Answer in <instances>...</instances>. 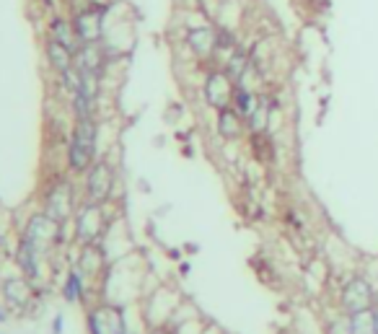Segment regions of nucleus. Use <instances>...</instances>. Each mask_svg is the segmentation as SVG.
I'll return each instance as SVG.
<instances>
[{"mask_svg": "<svg viewBox=\"0 0 378 334\" xmlns=\"http://www.w3.org/2000/svg\"><path fill=\"white\" fill-rule=\"evenodd\" d=\"M44 36L52 39V42L63 44L73 55H78L80 50V39L75 34V26H73V19L68 11H58V14H52L47 21H44Z\"/></svg>", "mask_w": 378, "mask_h": 334, "instance_id": "16", "label": "nucleus"}, {"mask_svg": "<svg viewBox=\"0 0 378 334\" xmlns=\"http://www.w3.org/2000/svg\"><path fill=\"white\" fill-rule=\"evenodd\" d=\"M257 104H259V91H254V88H246V85L236 83L233 101H231V107H233L236 112L241 114L243 122H246V117H249V114L257 109Z\"/></svg>", "mask_w": 378, "mask_h": 334, "instance_id": "23", "label": "nucleus"}, {"mask_svg": "<svg viewBox=\"0 0 378 334\" xmlns=\"http://www.w3.org/2000/svg\"><path fill=\"white\" fill-rule=\"evenodd\" d=\"M249 142L251 158L262 166H270L275 161V135L272 132H249L246 135Z\"/></svg>", "mask_w": 378, "mask_h": 334, "instance_id": "22", "label": "nucleus"}, {"mask_svg": "<svg viewBox=\"0 0 378 334\" xmlns=\"http://www.w3.org/2000/svg\"><path fill=\"white\" fill-rule=\"evenodd\" d=\"M83 311H86V334H132L127 306L96 301Z\"/></svg>", "mask_w": 378, "mask_h": 334, "instance_id": "11", "label": "nucleus"}, {"mask_svg": "<svg viewBox=\"0 0 378 334\" xmlns=\"http://www.w3.org/2000/svg\"><path fill=\"white\" fill-rule=\"evenodd\" d=\"M70 19L80 44L101 42V34H104V6H93V8H86V11H78Z\"/></svg>", "mask_w": 378, "mask_h": 334, "instance_id": "19", "label": "nucleus"}, {"mask_svg": "<svg viewBox=\"0 0 378 334\" xmlns=\"http://www.w3.org/2000/svg\"><path fill=\"white\" fill-rule=\"evenodd\" d=\"M145 334H174L172 327H150Z\"/></svg>", "mask_w": 378, "mask_h": 334, "instance_id": "28", "label": "nucleus"}, {"mask_svg": "<svg viewBox=\"0 0 378 334\" xmlns=\"http://www.w3.org/2000/svg\"><path fill=\"white\" fill-rule=\"evenodd\" d=\"M378 303V285L363 270H352L337 283V311L360 313Z\"/></svg>", "mask_w": 378, "mask_h": 334, "instance_id": "5", "label": "nucleus"}, {"mask_svg": "<svg viewBox=\"0 0 378 334\" xmlns=\"http://www.w3.org/2000/svg\"><path fill=\"white\" fill-rule=\"evenodd\" d=\"M80 202H83V194H80V184L75 182V177H70L68 171H60L58 177H52L50 184L42 189L39 210H44L50 218L60 223H70Z\"/></svg>", "mask_w": 378, "mask_h": 334, "instance_id": "3", "label": "nucleus"}, {"mask_svg": "<svg viewBox=\"0 0 378 334\" xmlns=\"http://www.w3.org/2000/svg\"><path fill=\"white\" fill-rule=\"evenodd\" d=\"M101 249H104V254H107L109 262L125 259V256L135 254L137 251L135 239H132V234H130L127 221L122 218V213L117 215L115 221L109 223L107 234H104V239H101Z\"/></svg>", "mask_w": 378, "mask_h": 334, "instance_id": "14", "label": "nucleus"}, {"mask_svg": "<svg viewBox=\"0 0 378 334\" xmlns=\"http://www.w3.org/2000/svg\"><path fill=\"white\" fill-rule=\"evenodd\" d=\"M14 264L23 278H29L31 283L39 285V288H42V285L55 275V270H58V262L50 259L47 254H42V251L36 249L29 239H23L21 234L16 236Z\"/></svg>", "mask_w": 378, "mask_h": 334, "instance_id": "8", "label": "nucleus"}, {"mask_svg": "<svg viewBox=\"0 0 378 334\" xmlns=\"http://www.w3.org/2000/svg\"><path fill=\"white\" fill-rule=\"evenodd\" d=\"M177 42L182 50H187L189 60H194V63L210 65L218 60V26L210 19L184 28Z\"/></svg>", "mask_w": 378, "mask_h": 334, "instance_id": "9", "label": "nucleus"}, {"mask_svg": "<svg viewBox=\"0 0 378 334\" xmlns=\"http://www.w3.org/2000/svg\"><path fill=\"white\" fill-rule=\"evenodd\" d=\"M184 296L179 293L177 285L172 283H156L140 298V311H143L145 327H169L174 311L182 306Z\"/></svg>", "mask_w": 378, "mask_h": 334, "instance_id": "7", "label": "nucleus"}, {"mask_svg": "<svg viewBox=\"0 0 378 334\" xmlns=\"http://www.w3.org/2000/svg\"><path fill=\"white\" fill-rule=\"evenodd\" d=\"M39 293H42V288L31 283L29 278H23L21 272H11V275L0 280V298L19 316H23V313H29L34 308Z\"/></svg>", "mask_w": 378, "mask_h": 334, "instance_id": "12", "label": "nucleus"}, {"mask_svg": "<svg viewBox=\"0 0 378 334\" xmlns=\"http://www.w3.org/2000/svg\"><path fill=\"white\" fill-rule=\"evenodd\" d=\"M75 267H78V270L86 275L88 283L96 285V291H99V283L109 267V259H107V254H104V249H101V244H91V246H80L78 244Z\"/></svg>", "mask_w": 378, "mask_h": 334, "instance_id": "17", "label": "nucleus"}, {"mask_svg": "<svg viewBox=\"0 0 378 334\" xmlns=\"http://www.w3.org/2000/svg\"><path fill=\"white\" fill-rule=\"evenodd\" d=\"M233 88H236L233 78L223 71V65H218V63L202 65L200 99L207 109L218 112V109H223V107H231V101H233Z\"/></svg>", "mask_w": 378, "mask_h": 334, "instance_id": "10", "label": "nucleus"}, {"mask_svg": "<svg viewBox=\"0 0 378 334\" xmlns=\"http://www.w3.org/2000/svg\"><path fill=\"white\" fill-rule=\"evenodd\" d=\"M347 334H376V319H373V311L350 313Z\"/></svg>", "mask_w": 378, "mask_h": 334, "instance_id": "24", "label": "nucleus"}, {"mask_svg": "<svg viewBox=\"0 0 378 334\" xmlns=\"http://www.w3.org/2000/svg\"><path fill=\"white\" fill-rule=\"evenodd\" d=\"M205 334H226V332H223V329L218 327V324H213V321H210V327L205 329Z\"/></svg>", "mask_w": 378, "mask_h": 334, "instance_id": "29", "label": "nucleus"}, {"mask_svg": "<svg viewBox=\"0 0 378 334\" xmlns=\"http://www.w3.org/2000/svg\"><path fill=\"white\" fill-rule=\"evenodd\" d=\"M117 187H120V169L109 156L99 158L91 169L80 177V194L86 202H99V205H109L117 202Z\"/></svg>", "mask_w": 378, "mask_h": 334, "instance_id": "6", "label": "nucleus"}, {"mask_svg": "<svg viewBox=\"0 0 378 334\" xmlns=\"http://www.w3.org/2000/svg\"><path fill=\"white\" fill-rule=\"evenodd\" d=\"M60 296H63L65 303H70V306H83V308H88L91 303L99 301V291H96V285L88 283L86 275H83L75 264L63 272Z\"/></svg>", "mask_w": 378, "mask_h": 334, "instance_id": "13", "label": "nucleus"}, {"mask_svg": "<svg viewBox=\"0 0 378 334\" xmlns=\"http://www.w3.org/2000/svg\"><path fill=\"white\" fill-rule=\"evenodd\" d=\"M107 52L99 42L93 44H80L78 55H75V68L78 71H91V73H104L107 68Z\"/></svg>", "mask_w": 378, "mask_h": 334, "instance_id": "21", "label": "nucleus"}, {"mask_svg": "<svg viewBox=\"0 0 378 334\" xmlns=\"http://www.w3.org/2000/svg\"><path fill=\"white\" fill-rule=\"evenodd\" d=\"M101 120L88 117V120H73L70 132L65 137V153H63V171L70 177L80 179L101 158L99 145Z\"/></svg>", "mask_w": 378, "mask_h": 334, "instance_id": "2", "label": "nucleus"}, {"mask_svg": "<svg viewBox=\"0 0 378 334\" xmlns=\"http://www.w3.org/2000/svg\"><path fill=\"white\" fill-rule=\"evenodd\" d=\"M42 55H44V65H47V71L52 75H63V73L75 68V55L68 47H63V44L47 39V36L42 39Z\"/></svg>", "mask_w": 378, "mask_h": 334, "instance_id": "20", "label": "nucleus"}, {"mask_svg": "<svg viewBox=\"0 0 378 334\" xmlns=\"http://www.w3.org/2000/svg\"><path fill=\"white\" fill-rule=\"evenodd\" d=\"M11 308L6 306V303H3V301H0V324H6V321H11Z\"/></svg>", "mask_w": 378, "mask_h": 334, "instance_id": "27", "label": "nucleus"}, {"mask_svg": "<svg viewBox=\"0 0 378 334\" xmlns=\"http://www.w3.org/2000/svg\"><path fill=\"white\" fill-rule=\"evenodd\" d=\"M213 114H215L213 130H215V135H218V140L226 142V145H236V142L246 140V135H249L246 122H243V117L236 112L233 107H223Z\"/></svg>", "mask_w": 378, "mask_h": 334, "instance_id": "15", "label": "nucleus"}, {"mask_svg": "<svg viewBox=\"0 0 378 334\" xmlns=\"http://www.w3.org/2000/svg\"><path fill=\"white\" fill-rule=\"evenodd\" d=\"M148 278L150 272L145 267V259L137 251L125 256V259L109 262L107 272L99 283V301H109L117 306L137 303L153 288V285H148Z\"/></svg>", "mask_w": 378, "mask_h": 334, "instance_id": "1", "label": "nucleus"}, {"mask_svg": "<svg viewBox=\"0 0 378 334\" xmlns=\"http://www.w3.org/2000/svg\"><path fill=\"white\" fill-rule=\"evenodd\" d=\"M371 311H373V319H376V334H378V303L371 308Z\"/></svg>", "mask_w": 378, "mask_h": 334, "instance_id": "30", "label": "nucleus"}, {"mask_svg": "<svg viewBox=\"0 0 378 334\" xmlns=\"http://www.w3.org/2000/svg\"><path fill=\"white\" fill-rule=\"evenodd\" d=\"M177 272H179V278H189V272H192V264H189V262H179Z\"/></svg>", "mask_w": 378, "mask_h": 334, "instance_id": "26", "label": "nucleus"}, {"mask_svg": "<svg viewBox=\"0 0 378 334\" xmlns=\"http://www.w3.org/2000/svg\"><path fill=\"white\" fill-rule=\"evenodd\" d=\"M120 215L117 202L109 205H99V202H80L75 215H73L70 228H73V241L80 246H91V244H101L104 234H107L109 223Z\"/></svg>", "mask_w": 378, "mask_h": 334, "instance_id": "4", "label": "nucleus"}, {"mask_svg": "<svg viewBox=\"0 0 378 334\" xmlns=\"http://www.w3.org/2000/svg\"><path fill=\"white\" fill-rule=\"evenodd\" d=\"M52 334H65V316L63 313L52 316Z\"/></svg>", "mask_w": 378, "mask_h": 334, "instance_id": "25", "label": "nucleus"}, {"mask_svg": "<svg viewBox=\"0 0 378 334\" xmlns=\"http://www.w3.org/2000/svg\"><path fill=\"white\" fill-rule=\"evenodd\" d=\"M169 327L174 329V334H205V329L210 327V319L194 306L192 301L184 298L182 306L174 311Z\"/></svg>", "mask_w": 378, "mask_h": 334, "instance_id": "18", "label": "nucleus"}]
</instances>
